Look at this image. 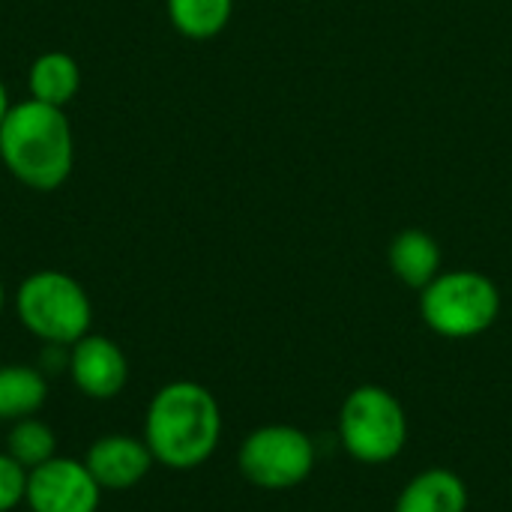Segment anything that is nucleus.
<instances>
[{
	"label": "nucleus",
	"instance_id": "nucleus-1",
	"mask_svg": "<svg viewBox=\"0 0 512 512\" xmlns=\"http://www.w3.org/2000/svg\"><path fill=\"white\" fill-rule=\"evenodd\" d=\"M144 444L168 471L201 468L222 441V408L198 381L159 387L144 414Z\"/></svg>",
	"mask_w": 512,
	"mask_h": 512
},
{
	"label": "nucleus",
	"instance_id": "nucleus-2",
	"mask_svg": "<svg viewBox=\"0 0 512 512\" xmlns=\"http://www.w3.org/2000/svg\"><path fill=\"white\" fill-rule=\"evenodd\" d=\"M3 168L33 192L60 189L75 165V135L63 108L24 99L0 126Z\"/></svg>",
	"mask_w": 512,
	"mask_h": 512
},
{
	"label": "nucleus",
	"instance_id": "nucleus-3",
	"mask_svg": "<svg viewBox=\"0 0 512 512\" xmlns=\"http://www.w3.org/2000/svg\"><path fill=\"white\" fill-rule=\"evenodd\" d=\"M15 315L42 345L69 348L90 333L93 303L75 276L63 270H36L15 291Z\"/></svg>",
	"mask_w": 512,
	"mask_h": 512
},
{
	"label": "nucleus",
	"instance_id": "nucleus-4",
	"mask_svg": "<svg viewBox=\"0 0 512 512\" xmlns=\"http://www.w3.org/2000/svg\"><path fill=\"white\" fill-rule=\"evenodd\" d=\"M342 450L360 465H387L408 444V414L399 396L381 384L354 387L336 420Z\"/></svg>",
	"mask_w": 512,
	"mask_h": 512
},
{
	"label": "nucleus",
	"instance_id": "nucleus-5",
	"mask_svg": "<svg viewBox=\"0 0 512 512\" xmlns=\"http://www.w3.org/2000/svg\"><path fill=\"white\" fill-rule=\"evenodd\" d=\"M423 324L441 339H477L501 315V291L480 270H441L420 291Z\"/></svg>",
	"mask_w": 512,
	"mask_h": 512
},
{
	"label": "nucleus",
	"instance_id": "nucleus-6",
	"mask_svg": "<svg viewBox=\"0 0 512 512\" xmlns=\"http://www.w3.org/2000/svg\"><path fill=\"white\" fill-rule=\"evenodd\" d=\"M318 462L309 432L291 423H267L252 429L237 450V468L246 483L264 492H288L303 486Z\"/></svg>",
	"mask_w": 512,
	"mask_h": 512
},
{
	"label": "nucleus",
	"instance_id": "nucleus-7",
	"mask_svg": "<svg viewBox=\"0 0 512 512\" xmlns=\"http://www.w3.org/2000/svg\"><path fill=\"white\" fill-rule=\"evenodd\" d=\"M102 489L81 459L54 456L27 474L30 512H99Z\"/></svg>",
	"mask_w": 512,
	"mask_h": 512
},
{
	"label": "nucleus",
	"instance_id": "nucleus-8",
	"mask_svg": "<svg viewBox=\"0 0 512 512\" xmlns=\"http://www.w3.org/2000/svg\"><path fill=\"white\" fill-rule=\"evenodd\" d=\"M66 372L81 396L93 402H108L123 393L129 381V360L114 339L102 333H87L66 348Z\"/></svg>",
	"mask_w": 512,
	"mask_h": 512
},
{
	"label": "nucleus",
	"instance_id": "nucleus-9",
	"mask_svg": "<svg viewBox=\"0 0 512 512\" xmlns=\"http://www.w3.org/2000/svg\"><path fill=\"white\" fill-rule=\"evenodd\" d=\"M81 462L87 465L102 492H129L156 465L144 438L135 435H102L87 447Z\"/></svg>",
	"mask_w": 512,
	"mask_h": 512
},
{
	"label": "nucleus",
	"instance_id": "nucleus-10",
	"mask_svg": "<svg viewBox=\"0 0 512 512\" xmlns=\"http://www.w3.org/2000/svg\"><path fill=\"white\" fill-rule=\"evenodd\" d=\"M468 504V483L456 471L426 468L402 486L393 512H468Z\"/></svg>",
	"mask_w": 512,
	"mask_h": 512
},
{
	"label": "nucleus",
	"instance_id": "nucleus-11",
	"mask_svg": "<svg viewBox=\"0 0 512 512\" xmlns=\"http://www.w3.org/2000/svg\"><path fill=\"white\" fill-rule=\"evenodd\" d=\"M441 246L438 240L423 228H405L393 237L387 249V264L396 273V279L414 291H423L438 273H441Z\"/></svg>",
	"mask_w": 512,
	"mask_h": 512
},
{
	"label": "nucleus",
	"instance_id": "nucleus-12",
	"mask_svg": "<svg viewBox=\"0 0 512 512\" xmlns=\"http://www.w3.org/2000/svg\"><path fill=\"white\" fill-rule=\"evenodd\" d=\"M78 87H81V69L75 57H69L66 51H45L30 63L27 72L30 99L54 108H66L78 96Z\"/></svg>",
	"mask_w": 512,
	"mask_h": 512
},
{
	"label": "nucleus",
	"instance_id": "nucleus-13",
	"mask_svg": "<svg viewBox=\"0 0 512 512\" xmlns=\"http://www.w3.org/2000/svg\"><path fill=\"white\" fill-rule=\"evenodd\" d=\"M48 399L45 372L36 366H0V420L33 417Z\"/></svg>",
	"mask_w": 512,
	"mask_h": 512
},
{
	"label": "nucleus",
	"instance_id": "nucleus-14",
	"mask_svg": "<svg viewBox=\"0 0 512 512\" xmlns=\"http://www.w3.org/2000/svg\"><path fill=\"white\" fill-rule=\"evenodd\" d=\"M174 30L186 39L219 36L234 12V0H165Z\"/></svg>",
	"mask_w": 512,
	"mask_h": 512
},
{
	"label": "nucleus",
	"instance_id": "nucleus-15",
	"mask_svg": "<svg viewBox=\"0 0 512 512\" xmlns=\"http://www.w3.org/2000/svg\"><path fill=\"white\" fill-rule=\"evenodd\" d=\"M6 453L24 465L27 471L39 468L42 462L57 456V435L48 423H42L36 414L33 417H21L12 420L9 432H6Z\"/></svg>",
	"mask_w": 512,
	"mask_h": 512
},
{
	"label": "nucleus",
	"instance_id": "nucleus-16",
	"mask_svg": "<svg viewBox=\"0 0 512 512\" xmlns=\"http://www.w3.org/2000/svg\"><path fill=\"white\" fill-rule=\"evenodd\" d=\"M27 468L18 465L6 450L0 453V512H12L27 498Z\"/></svg>",
	"mask_w": 512,
	"mask_h": 512
},
{
	"label": "nucleus",
	"instance_id": "nucleus-17",
	"mask_svg": "<svg viewBox=\"0 0 512 512\" xmlns=\"http://www.w3.org/2000/svg\"><path fill=\"white\" fill-rule=\"evenodd\" d=\"M9 108H12V105H9V90H6V84H3V78H0V126H3Z\"/></svg>",
	"mask_w": 512,
	"mask_h": 512
},
{
	"label": "nucleus",
	"instance_id": "nucleus-18",
	"mask_svg": "<svg viewBox=\"0 0 512 512\" xmlns=\"http://www.w3.org/2000/svg\"><path fill=\"white\" fill-rule=\"evenodd\" d=\"M3 306H6V288H3V282H0V315H3Z\"/></svg>",
	"mask_w": 512,
	"mask_h": 512
}]
</instances>
